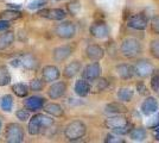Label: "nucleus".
I'll return each instance as SVG.
<instances>
[{
  "label": "nucleus",
  "mask_w": 159,
  "mask_h": 143,
  "mask_svg": "<svg viewBox=\"0 0 159 143\" xmlns=\"http://www.w3.org/2000/svg\"><path fill=\"white\" fill-rule=\"evenodd\" d=\"M53 124V121L50 117L38 113L33 116L29 122V134L30 135H38L40 130L44 128H49Z\"/></svg>",
  "instance_id": "1"
},
{
  "label": "nucleus",
  "mask_w": 159,
  "mask_h": 143,
  "mask_svg": "<svg viewBox=\"0 0 159 143\" xmlns=\"http://www.w3.org/2000/svg\"><path fill=\"white\" fill-rule=\"evenodd\" d=\"M87 126L86 124L81 121H73L66 126L64 135L69 141H76L86 135Z\"/></svg>",
  "instance_id": "2"
},
{
  "label": "nucleus",
  "mask_w": 159,
  "mask_h": 143,
  "mask_svg": "<svg viewBox=\"0 0 159 143\" xmlns=\"http://www.w3.org/2000/svg\"><path fill=\"white\" fill-rule=\"evenodd\" d=\"M120 50H121V54L124 55L125 57L133 59V57L139 55L141 47H140V43L138 40H135V38H126L121 43Z\"/></svg>",
  "instance_id": "3"
},
{
  "label": "nucleus",
  "mask_w": 159,
  "mask_h": 143,
  "mask_svg": "<svg viewBox=\"0 0 159 143\" xmlns=\"http://www.w3.org/2000/svg\"><path fill=\"white\" fill-rule=\"evenodd\" d=\"M5 138L10 143H20L24 141V131L19 124L11 123L6 126Z\"/></svg>",
  "instance_id": "4"
},
{
  "label": "nucleus",
  "mask_w": 159,
  "mask_h": 143,
  "mask_svg": "<svg viewBox=\"0 0 159 143\" xmlns=\"http://www.w3.org/2000/svg\"><path fill=\"white\" fill-rule=\"evenodd\" d=\"M55 32L56 35L61 37V38H71L75 36L76 34V27L74 25L71 21H63V23H61L58 24L56 29H55Z\"/></svg>",
  "instance_id": "5"
},
{
  "label": "nucleus",
  "mask_w": 159,
  "mask_h": 143,
  "mask_svg": "<svg viewBox=\"0 0 159 143\" xmlns=\"http://www.w3.org/2000/svg\"><path fill=\"white\" fill-rule=\"evenodd\" d=\"M148 25V19L145 14L143 13H138L132 16L128 21H127V26L133 29V30H145Z\"/></svg>",
  "instance_id": "6"
},
{
  "label": "nucleus",
  "mask_w": 159,
  "mask_h": 143,
  "mask_svg": "<svg viewBox=\"0 0 159 143\" xmlns=\"http://www.w3.org/2000/svg\"><path fill=\"white\" fill-rule=\"evenodd\" d=\"M101 75V66L99 62H93L90 64H88L83 73H82V78L87 80V81H94Z\"/></svg>",
  "instance_id": "7"
},
{
  "label": "nucleus",
  "mask_w": 159,
  "mask_h": 143,
  "mask_svg": "<svg viewBox=\"0 0 159 143\" xmlns=\"http://www.w3.org/2000/svg\"><path fill=\"white\" fill-rule=\"evenodd\" d=\"M153 73V66L147 60H140L134 66V74L139 78H146Z\"/></svg>",
  "instance_id": "8"
},
{
  "label": "nucleus",
  "mask_w": 159,
  "mask_h": 143,
  "mask_svg": "<svg viewBox=\"0 0 159 143\" xmlns=\"http://www.w3.org/2000/svg\"><path fill=\"white\" fill-rule=\"evenodd\" d=\"M90 34L93 37L98 38V40H103L107 38L108 35H109V30L105 23L102 21H98V23H94L93 25L90 26Z\"/></svg>",
  "instance_id": "9"
},
{
  "label": "nucleus",
  "mask_w": 159,
  "mask_h": 143,
  "mask_svg": "<svg viewBox=\"0 0 159 143\" xmlns=\"http://www.w3.org/2000/svg\"><path fill=\"white\" fill-rule=\"evenodd\" d=\"M140 110H141V112L145 116H151L153 113H156L157 110H158V102H157V99L153 98V97L146 98L145 100L143 102V104H141Z\"/></svg>",
  "instance_id": "10"
},
{
  "label": "nucleus",
  "mask_w": 159,
  "mask_h": 143,
  "mask_svg": "<svg viewBox=\"0 0 159 143\" xmlns=\"http://www.w3.org/2000/svg\"><path fill=\"white\" fill-rule=\"evenodd\" d=\"M66 85L64 82L60 81L51 85V87L48 91V95L51 99H58V98H61V97H63V95L66 94Z\"/></svg>",
  "instance_id": "11"
},
{
  "label": "nucleus",
  "mask_w": 159,
  "mask_h": 143,
  "mask_svg": "<svg viewBox=\"0 0 159 143\" xmlns=\"http://www.w3.org/2000/svg\"><path fill=\"white\" fill-rule=\"evenodd\" d=\"M60 69L55 66H45L42 70V76L44 79V81L51 82L56 81L60 78Z\"/></svg>",
  "instance_id": "12"
},
{
  "label": "nucleus",
  "mask_w": 159,
  "mask_h": 143,
  "mask_svg": "<svg viewBox=\"0 0 159 143\" xmlns=\"http://www.w3.org/2000/svg\"><path fill=\"white\" fill-rule=\"evenodd\" d=\"M71 53H73V49L69 47V45H62V47L55 48L52 53L53 60L58 62L64 61V60H66L71 55Z\"/></svg>",
  "instance_id": "13"
},
{
  "label": "nucleus",
  "mask_w": 159,
  "mask_h": 143,
  "mask_svg": "<svg viewBox=\"0 0 159 143\" xmlns=\"http://www.w3.org/2000/svg\"><path fill=\"white\" fill-rule=\"evenodd\" d=\"M126 124H128L127 118L120 116V115H116V116H114V117H109V118H107L106 122H105V125L111 130L121 128V126H124V125H126Z\"/></svg>",
  "instance_id": "14"
},
{
  "label": "nucleus",
  "mask_w": 159,
  "mask_h": 143,
  "mask_svg": "<svg viewBox=\"0 0 159 143\" xmlns=\"http://www.w3.org/2000/svg\"><path fill=\"white\" fill-rule=\"evenodd\" d=\"M86 55L88 59L93 60V61H99L105 55V51L103 49L100 47V45H96V44H92V45H88L86 49Z\"/></svg>",
  "instance_id": "15"
},
{
  "label": "nucleus",
  "mask_w": 159,
  "mask_h": 143,
  "mask_svg": "<svg viewBox=\"0 0 159 143\" xmlns=\"http://www.w3.org/2000/svg\"><path fill=\"white\" fill-rule=\"evenodd\" d=\"M45 104V100L39 97H30L25 100V107L30 111H38Z\"/></svg>",
  "instance_id": "16"
},
{
  "label": "nucleus",
  "mask_w": 159,
  "mask_h": 143,
  "mask_svg": "<svg viewBox=\"0 0 159 143\" xmlns=\"http://www.w3.org/2000/svg\"><path fill=\"white\" fill-rule=\"evenodd\" d=\"M116 73L121 79L128 80L134 75V67L131 64H127V63H122V64L116 66Z\"/></svg>",
  "instance_id": "17"
},
{
  "label": "nucleus",
  "mask_w": 159,
  "mask_h": 143,
  "mask_svg": "<svg viewBox=\"0 0 159 143\" xmlns=\"http://www.w3.org/2000/svg\"><path fill=\"white\" fill-rule=\"evenodd\" d=\"M92 91V86L89 85V82L87 80H79L75 83V93L79 97H87Z\"/></svg>",
  "instance_id": "18"
},
{
  "label": "nucleus",
  "mask_w": 159,
  "mask_h": 143,
  "mask_svg": "<svg viewBox=\"0 0 159 143\" xmlns=\"http://www.w3.org/2000/svg\"><path fill=\"white\" fill-rule=\"evenodd\" d=\"M81 69V62L79 61H73L70 62L69 64H66L64 70H63V74L66 78L70 79V78H74L75 75L77 74Z\"/></svg>",
  "instance_id": "19"
},
{
  "label": "nucleus",
  "mask_w": 159,
  "mask_h": 143,
  "mask_svg": "<svg viewBox=\"0 0 159 143\" xmlns=\"http://www.w3.org/2000/svg\"><path fill=\"white\" fill-rule=\"evenodd\" d=\"M105 110L107 113H112V115H121L127 112V107L121 102H111L107 105Z\"/></svg>",
  "instance_id": "20"
},
{
  "label": "nucleus",
  "mask_w": 159,
  "mask_h": 143,
  "mask_svg": "<svg viewBox=\"0 0 159 143\" xmlns=\"http://www.w3.org/2000/svg\"><path fill=\"white\" fill-rule=\"evenodd\" d=\"M20 61H21V66L26 69H36L38 66L37 59L31 54H25L20 59Z\"/></svg>",
  "instance_id": "21"
},
{
  "label": "nucleus",
  "mask_w": 159,
  "mask_h": 143,
  "mask_svg": "<svg viewBox=\"0 0 159 143\" xmlns=\"http://www.w3.org/2000/svg\"><path fill=\"white\" fill-rule=\"evenodd\" d=\"M14 41V34L8 31L5 34L0 35V50H4L10 47Z\"/></svg>",
  "instance_id": "22"
},
{
  "label": "nucleus",
  "mask_w": 159,
  "mask_h": 143,
  "mask_svg": "<svg viewBox=\"0 0 159 143\" xmlns=\"http://www.w3.org/2000/svg\"><path fill=\"white\" fill-rule=\"evenodd\" d=\"M44 111L49 113V115H51V116H55V117H61L63 116V107L58 105V104H55V102H51V104H49L47 105L45 107H44Z\"/></svg>",
  "instance_id": "23"
},
{
  "label": "nucleus",
  "mask_w": 159,
  "mask_h": 143,
  "mask_svg": "<svg viewBox=\"0 0 159 143\" xmlns=\"http://www.w3.org/2000/svg\"><path fill=\"white\" fill-rule=\"evenodd\" d=\"M66 11L62 10V8H52V10H49L48 11V17L49 19H52V21H62L66 18Z\"/></svg>",
  "instance_id": "24"
},
{
  "label": "nucleus",
  "mask_w": 159,
  "mask_h": 143,
  "mask_svg": "<svg viewBox=\"0 0 159 143\" xmlns=\"http://www.w3.org/2000/svg\"><path fill=\"white\" fill-rule=\"evenodd\" d=\"M23 14L20 13L19 11H14V10H6L4 12L0 13L1 19H5V21H17L21 18Z\"/></svg>",
  "instance_id": "25"
},
{
  "label": "nucleus",
  "mask_w": 159,
  "mask_h": 143,
  "mask_svg": "<svg viewBox=\"0 0 159 143\" xmlns=\"http://www.w3.org/2000/svg\"><path fill=\"white\" fill-rule=\"evenodd\" d=\"M133 98V91L131 88H120L118 91V99L120 102H128Z\"/></svg>",
  "instance_id": "26"
},
{
  "label": "nucleus",
  "mask_w": 159,
  "mask_h": 143,
  "mask_svg": "<svg viewBox=\"0 0 159 143\" xmlns=\"http://www.w3.org/2000/svg\"><path fill=\"white\" fill-rule=\"evenodd\" d=\"M12 91L16 95H18L20 98H24L29 93V87L25 83H14L12 86Z\"/></svg>",
  "instance_id": "27"
},
{
  "label": "nucleus",
  "mask_w": 159,
  "mask_h": 143,
  "mask_svg": "<svg viewBox=\"0 0 159 143\" xmlns=\"http://www.w3.org/2000/svg\"><path fill=\"white\" fill-rule=\"evenodd\" d=\"M93 82L94 83L92 85V91L95 92V93H99V92L105 91L107 88V86H108V82H107L106 79H100V78H98Z\"/></svg>",
  "instance_id": "28"
},
{
  "label": "nucleus",
  "mask_w": 159,
  "mask_h": 143,
  "mask_svg": "<svg viewBox=\"0 0 159 143\" xmlns=\"http://www.w3.org/2000/svg\"><path fill=\"white\" fill-rule=\"evenodd\" d=\"M0 106L1 109L4 110L5 112H10L12 110V106H13V98L12 95L6 94L1 98V102H0Z\"/></svg>",
  "instance_id": "29"
},
{
  "label": "nucleus",
  "mask_w": 159,
  "mask_h": 143,
  "mask_svg": "<svg viewBox=\"0 0 159 143\" xmlns=\"http://www.w3.org/2000/svg\"><path fill=\"white\" fill-rule=\"evenodd\" d=\"M129 136L133 141H137V142H140V141H144L146 138V130L143 129V128H135L131 131Z\"/></svg>",
  "instance_id": "30"
},
{
  "label": "nucleus",
  "mask_w": 159,
  "mask_h": 143,
  "mask_svg": "<svg viewBox=\"0 0 159 143\" xmlns=\"http://www.w3.org/2000/svg\"><path fill=\"white\" fill-rule=\"evenodd\" d=\"M11 81V75L5 66H0V86H6Z\"/></svg>",
  "instance_id": "31"
},
{
  "label": "nucleus",
  "mask_w": 159,
  "mask_h": 143,
  "mask_svg": "<svg viewBox=\"0 0 159 143\" xmlns=\"http://www.w3.org/2000/svg\"><path fill=\"white\" fill-rule=\"evenodd\" d=\"M151 88L153 92H158L159 91V72L158 70H153L151 74Z\"/></svg>",
  "instance_id": "32"
},
{
  "label": "nucleus",
  "mask_w": 159,
  "mask_h": 143,
  "mask_svg": "<svg viewBox=\"0 0 159 143\" xmlns=\"http://www.w3.org/2000/svg\"><path fill=\"white\" fill-rule=\"evenodd\" d=\"M146 125L148 129H157L159 126V113H154L153 116L150 117L146 122Z\"/></svg>",
  "instance_id": "33"
},
{
  "label": "nucleus",
  "mask_w": 159,
  "mask_h": 143,
  "mask_svg": "<svg viewBox=\"0 0 159 143\" xmlns=\"http://www.w3.org/2000/svg\"><path fill=\"white\" fill-rule=\"evenodd\" d=\"M150 51L154 59L159 60V40H154L150 44Z\"/></svg>",
  "instance_id": "34"
},
{
  "label": "nucleus",
  "mask_w": 159,
  "mask_h": 143,
  "mask_svg": "<svg viewBox=\"0 0 159 143\" xmlns=\"http://www.w3.org/2000/svg\"><path fill=\"white\" fill-rule=\"evenodd\" d=\"M45 5H47V0H33L27 5V8L29 10H36V8H42Z\"/></svg>",
  "instance_id": "35"
},
{
  "label": "nucleus",
  "mask_w": 159,
  "mask_h": 143,
  "mask_svg": "<svg viewBox=\"0 0 159 143\" xmlns=\"http://www.w3.org/2000/svg\"><path fill=\"white\" fill-rule=\"evenodd\" d=\"M131 128H132V124L128 123V124H126V125H124V126H121V128H118V129H114V130H112V131L114 132V134H116V135L122 136V135L128 134V132L131 131Z\"/></svg>",
  "instance_id": "36"
},
{
  "label": "nucleus",
  "mask_w": 159,
  "mask_h": 143,
  "mask_svg": "<svg viewBox=\"0 0 159 143\" xmlns=\"http://www.w3.org/2000/svg\"><path fill=\"white\" fill-rule=\"evenodd\" d=\"M43 86H44V83L39 79H34V80H32V81L30 82V88H31V91H34V92L42 91Z\"/></svg>",
  "instance_id": "37"
},
{
  "label": "nucleus",
  "mask_w": 159,
  "mask_h": 143,
  "mask_svg": "<svg viewBox=\"0 0 159 143\" xmlns=\"http://www.w3.org/2000/svg\"><path fill=\"white\" fill-rule=\"evenodd\" d=\"M105 142L107 143H124L125 140L124 138H120V135H107L106 138H105Z\"/></svg>",
  "instance_id": "38"
},
{
  "label": "nucleus",
  "mask_w": 159,
  "mask_h": 143,
  "mask_svg": "<svg viewBox=\"0 0 159 143\" xmlns=\"http://www.w3.org/2000/svg\"><path fill=\"white\" fill-rule=\"evenodd\" d=\"M151 30L153 34L159 35V16H154L151 19Z\"/></svg>",
  "instance_id": "39"
},
{
  "label": "nucleus",
  "mask_w": 159,
  "mask_h": 143,
  "mask_svg": "<svg viewBox=\"0 0 159 143\" xmlns=\"http://www.w3.org/2000/svg\"><path fill=\"white\" fill-rule=\"evenodd\" d=\"M16 116H17V118H18L19 121L25 122V121H27V119L30 118V112H29L27 110H18L17 113H16Z\"/></svg>",
  "instance_id": "40"
},
{
  "label": "nucleus",
  "mask_w": 159,
  "mask_h": 143,
  "mask_svg": "<svg viewBox=\"0 0 159 143\" xmlns=\"http://www.w3.org/2000/svg\"><path fill=\"white\" fill-rule=\"evenodd\" d=\"M68 7H69V11H70L71 13L76 14L77 13V11L80 10V4L77 2V1H74V2H71V4H69Z\"/></svg>",
  "instance_id": "41"
},
{
  "label": "nucleus",
  "mask_w": 159,
  "mask_h": 143,
  "mask_svg": "<svg viewBox=\"0 0 159 143\" xmlns=\"http://www.w3.org/2000/svg\"><path fill=\"white\" fill-rule=\"evenodd\" d=\"M8 27H10V21H5V19L0 21V31H4Z\"/></svg>",
  "instance_id": "42"
},
{
  "label": "nucleus",
  "mask_w": 159,
  "mask_h": 143,
  "mask_svg": "<svg viewBox=\"0 0 159 143\" xmlns=\"http://www.w3.org/2000/svg\"><path fill=\"white\" fill-rule=\"evenodd\" d=\"M137 89H138V92H139L140 94H146V93H147V92H146L147 89H146L145 85H144V83H141V82L137 85Z\"/></svg>",
  "instance_id": "43"
},
{
  "label": "nucleus",
  "mask_w": 159,
  "mask_h": 143,
  "mask_svg": "<svg viewBox=\"0 0 159 143\" xmlns=\"http://www.w3.org/2000/svg\"><path fill=\"white\" fill-rule=\"evenodd\" d=\"M11 64L13 67H20L21 66V61H20V59H14V60L11 61Z\"/></svg>",
  "instance_id": "44"
},
{
  "label": "nucleus",
  "mask_w": 159,
  "mask_h": 143,
  "mask_svg": "<svg viewBox=\"0 0 159 143\" xmlns=\"http://www.w3.org/2000/svg\"><path fill=\"white\" fill-rule=\"evenodd\" d=\"M48 11H49V10H40V11H38V16H39V17H45V18H47L48 17Z\"/></svg>",
  "instance_id": "45"
},
{
  "label": "nucleus",
  "mask_w": 159,
  "mask_h": 143,
  "mask_svg": "<svg viewBox=\"0 0 159 143\" xmlns=\"http://www.w3.org/2000/svg\"><path fill=\"white\" fill-rule=\"evenodd\" d=\"M154 137H156L157 141H159V126H158V129L156 130V135H154Z\"/></svg>",
  "instance_id": "46"
},
{
  "label": "nucleus",
  "mask_w": 159,
  "mask_h": 143,
  "mask_svg": "<svg viewBox=\"0 0 159 143\" xmlns=\"http://www.w3.org/2000/svg\"><path fill=\"white\" fill-rule=\"evenodd\" d=\"M8 7H11V8H19V6L18 5H12V4H8Z\"/></svg>",
  "instance_id": "47"
},
{
  "label": "nucleus",
  "mask_w": 159,
  "mask_h": 143,
  "mask_svg": "<svg viewBox=\"0 0 159 143\" xmlns=\"http://www.w3.org/2000/svg\"><path fill=\"white\" fill-rule=\"evenodd\" d=\"M0 130H1V122H0Z\"/></svg>",
  "instance_id": "48"
}]
</instances>
